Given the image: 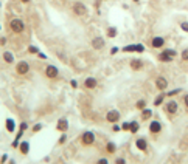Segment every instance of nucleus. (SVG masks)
Wrapping results in <instances>:
<instances>
[{
    "label": "nucleus",
    "instance_id": "nucleus-1",
    "mask_svg": "<svg viewBox=\"0 0 188 164\" xmlns=\"http://www.w3.org/2000/svg\"><path fill=\"white\" fill-rule=\"evenodd\" d=\"M9 28H11L12 33L19 34V33H22V31L25 30V23H23L20 19H12V20L9 22Z\"/></svg>",
    "mask_w": 188,
    "mask_h": 164
},
{
    "label": "nucleus",
    "instance_id": "nucleus-2",
    "mask_svg": "<svg viewBox=\"0 0 188 164\" xmlns=\"http://www.w3.org/2000/svg\"><path fill=\"white\" fill-rule=\"evenodd\" d=\"M176 51L174 50H165V51H162L159 54V61L160 62H171L174 57H176Z\"/></svg>",
    "mask_w": 188,
    "mask_h": 164
},
{
    "label": "nucleus",
    "instance_id": "nucleus-3",
    "mask_svg": "<svg viewBox=\"0 0 188 164\" xmlns=\"http://www.w3.org/2000/svg\"><path fill=\"white\" fill-rule=\"evenodd\" d=\"M16 71H17V74H20V76H23V74H26L30 71V65H28V62H25V61H20L17 65H16Z\"/></svg>",
    "mask_w": 188,
    "mask_h": 164
},
{
    "label": "nucleus",
    "instance_id": "nucleus-4",
    "mask_svg": "<svg viewBox=\"0 0 188 164\" xmlns=\"http://www.w3.org/2000/svg\"><path fill=\"white\" fill-rule=\"evenodd\" d=\"M81 143H83L84 146H92L93 143H95V133H92V132H86V133H83Z\"/></svg>",
    "mask_w": 188,
    "mask_h": 164
},
{
    "label": "nucleus",
    "instance_id": "nucleus-5",
    "mask_svg": "<svg viewBox=\"0 0 188 164\" xmlns=\"http://www.w3.org/2000/svg\"><path fill=\"white\" fill-rule=\"evenodd\" d=\"M72 8H73V12H75L76 16H84L86 12H87V8H86L81 2H75Z\"/></svg>",
    "mask_w": 188,
    "mask_h": 164
},
{
    "label": "nucleus",
    "instance_id": "nucleus-6",
    "mask_svg": "<svg viewBox=\"0 0 188 164\" xmlns=\"http://www.w3.org/2000/svg\"><path fill=\"white\" fill-rule=\"evenodd\" d=\"M45 74H47V77H50V79H56V77L59 76V70H58L55 65H48V67L45 68Z\"/></svg>",
    "mask_w": 188,
    "mask_h": 164
},
{
    "label": "nucleus",
    "instance_id": "nucleus-7",
    "mask_svg": "<svg viewBox=\"0 0 188 164\" xmlns=\"http://www.w3.org/2000/svg\"><path fill=\"white\" fill-rule=\"evenodd\" d=\"M106 121H107V122H112V124L118 122V121H120V112H117V110H111V112H107V115H106Z\"/></svg>",
    "mask_w": 188,
    "mask_h": 164
},
{
    "label": "nucleus",
    "instance_id": "nucleus-8",
    "mask_svg": "<svg viewBox=\"0 0 188 164\" xmlns=\"http://www.w3.org/2000/svg\"><path fill=\"white\" fill-rule=\"evenodd\" d=\"M177 108H179V105H177L176 101H169V102H166V105H165V110H166V113H169V115L177 113Z\"/></svg>",
    "mask_w": 188,
    "mask_h": 164
},
{
    "label": "nucleus",
    "instance_id": "nucleus-9",
    "mask_svg": "<svg viewBox=\"0 0 188 164\" xmlns=\"http://www.w3.org/2000/svg\"><path fill=\"white\" fill-rule=\"evenodd\" d=\"M125 53H131V51H137V53H143L145 51V47L142 44H137V45H126L123 48Z\"/></svg>",
    "mask_w": 188,
    "mask_h": 164
},
{
    "label": "nucleus",
    "instance_id": "nucleus-10",
    "mask_svg": "<svg viewBox=\"0 0 188 164\" xmlns=\"http://www.w3.org/2000/svg\"><path fill=\"white\" fill-rule=\"evenodd\" d=\"M56 129H58L59 132L65 133V132H67V129H69V121H67L65 118H61V119L58 121V126H56Z\"/></svg>",
    "mask_w": 188,
    "mask_h": 164
},
{
    "label": "nucleus",
    "instance_id": "nucleus-11",
    "mask_svg": "<svg viewBox=\"0 0 188 164\" xmlns=\"http://www.w3.org/2000/svg\"><path fill=\"white\" fill-rule=\"evenodd\" d=\"M165 45V39L163 37H152V40H151V47L152 48H162Z\"/></svg>",
    "mask_w": 188,
    "mask_h": 164
},
{
    "label": "nucleus",
    "instance_id": "nucleus-12",
    "mask_svg": "<svg viewBox=\"0 0 188 164\" xmlns=\"http://www.w3.org/2000/svg\"><path fill=\"white\" fill-rule=\"evenodd\" d=\"M92 47L95 50H101L104 47V39L103 37H93L92 39Z\"/></svg>",
    "mask_w": 188,
    "mask_h": 164
},
{
    "label": "nucleus",
    "instance_id": "nucleus-13",
    "mask_svg": "<svg viewBox=\"0 0 188 164\" xmlns=\"http://www.w3.org/2000/svg\"><path fill=\"white\" fill-rule=\"evenodd\" d=\"M156 87H157L159 90H165V88L168 87V80H166L165 77H157V79H156Z\"/></svg>",
    "mask_w": 188,
    "mask_h": 164
},
{
    "label": "nucleus",
    "instance_id": "nucleus-14",
    "mask_svg": "<svg viewBox=\"0 0 188 164\" xmlns=\"http://www.w3.org/2000/svg\"><path fill=\"white\" fill-rule=\"evenodd\" d=\"M160 130H162V124H160L159 121H152L149 124V132L151 133H160Z\"/></svg>",
    "mask_w": 188,
    "mask_h": 164
},
{
    "label": "nucleus",
    "instance_id": "nucleus-15",
    "mask_svg": "<svg viewBox=\"0 0 188 164\" xmlns=\"http://www.w3.org/2000/svg\"><path fill=\"white\" fill-rule=\"evenodd\" d=\"M131 68H132L134 71H138V70H142V68H143V62L140 59H132L131 61Z\"/></svg>",
    "mask_w": 188,
    "mask_h": 164
},
{
    "label": "nucleus",
    "instance_id": "nucleus-16",
    "mask_svg": "<svg viewBox=\"0 0 188 164\" xmlns=\"http://www.w3.org/2000/svg\"><path fill=\"white\" fill-rule=\"evenodd\" d=\"M97 84H98V82H97L95 77H87V79L84 80V87H86V88H95Z\"/></svg>",
    "mask_w": 188,
    "mask_h": 164
},
{
    "label": "nucleus",
    "instance_id": "nucleus-17",
    "mask_svg": "<svg viewBox=\"0 0 188 164\" xmlns=\"http://www.w3.org/2000/svg\"><path fill=\"white\" fill-rule=\"evenodd\" d=\"M19 150H20V153H22V155H26V153L30 152V143H28V141L20 143V144H19Z\"/></svg>",
    "mask_w": 188,
    "mask_h": 164
},
{
    "label": "nucleus",
    "instance_id": "nucleus-18",
    "mask_svg": "<svg viewBox=\"0 0 188 164\" xmlns=\"http://www.w3.org/2000/svg\"><path fill=\"white\" fill-rule=\"evenodd\" d=\"M135 146H137L138 150H142V152H145V150L148 149V143H146V139H143V138H138V139L135 141Z\"/></svg>",
    "mask_w": 188,
    "mask_h": 164
},
{
    "label": "nucleus",
    "instance_id": "nucleus-19",
    "mask_svg": "<svg viewBox=\"0 0 188 164\" xmlns=\"http://www.w3.org/2000/svg\"><path fill=\"white\" fill-rule=\"evenodd\" d=\"M6 130H8L9 133H12V132L16 130V122H14V119H11V118L6 119Z\"/></svg>",
    "mask_w": 188,
    "mask_h": 164
},
{
    "label": "nucleus",
    "instance_id": "nucleus-20",
    "mask_svg": "<svg viewBox=\"0 0 188 164\" xmlns=\"http://www.w3.org/2000/svg\"><path fill=\"white\" fill-rule=\"evenodd\" d=\"M3 61L6 64H12V62H14V56H12L11 51H3Z\"/></svg>",
    "mask_w": 188,
    "mask_h": 164
},
{
    "label": "nucleus",
    "instance_id": "nucleus-21",
    "mask_svg": "<svg viewBox=\"0 0 188 164\" xmlns=\"http://www.w3.org/2000/svg\"><path fill=\"white\" fill-rule=\"evenodd\" d=\"M152 116V112L149 110V108H143V112H142V119L146 121V119H149Z\"/></svg>",
    "mask_w": 188,
    "mask_h": 164
},
{
    "label": "nucleus",
    "instance_id": "nucleus-22",
    "mask_svg": "<svg viewBox=\"0 0 188 164\" xmlns=\"http://www.w3.org/2000/svg\"><path fill=\"white\" fill-rule=\"evenodd\" d=\"M129 132H131V133H137V132H138V122H137V121H132V122H131Z\"/></svg>",
    "mask_w": 188,
    "mask_h": 164
},
{
    "label": "nucleus",
    "instance_id": "nucleus-23",
    "mask_svg": "<svg viewBox=\"0 0 188 164\" xmlns=\"http://www.w3.org/2000/svg\"><path fill=\"white\" fill-rule=\"evenodd\" d=\"M106 150L109 153H115V150H117V146L114 144V143H107V146H106Z\"/></svg>",
    "mask_w": 188,
    "mask_h": 164
},
{
    "label": "nucleus",
    "instance_id": "nucleus-24",
    "mask_svg": "<svg viewBox=\"0 0 188 164\" xmlns=\"http://www.w3.org/2000/svg\"><path fill=\"white\" fill-rule=\"evenodd\" d=\"M117 36V28L111 26V28H107V37H115Z\"/></svg>",
    "mask_w": 188,
    "mask_h": 164
},
{
    "label": "nucleus",
    "instance_id": "nucleus-25",
    "mask_svg": "<svg viewBox=\"0 0 188 164\" xmlns=\"http://www.w3.org/2000/svg\"><path fill=\"white\" fill-rule=\"evenodd\" d=\"M163 99H165V94H160V96L154 101V105H160V104L163 102Z\"/></svg>",
    "mask_w": 188,
    "mask_h": 164
},
{
    "label": "nucleus",
    "instance_id": "nucleus-26",
    "mask_svg": "<svg viewBox=\"0 0 188 164\" xmlns=\"http://www.w3.org/2000/svg\"><path fill=\"white\" fill-rule=\"evenodd\" d=\"M28 51H30L31 54H37V53H39V50H37L36 47H33V45H31V47H28Z\"/></svg>",
    "mask_w": 188,
    "mask_h": 164
},
{
    "label": "nucleus",
    "instance_id": "nucleus-27",
    "mask_svg": "<svg viewBox=\"0 0 188 164\" xmlns=\"http://www.w3.org/2000/svg\"><path fill=\"white\" fill-rule=\"evenodd\" d=\"M145 105H146V102H145V101H138V102H137V108H140V110H143Z\"/></svg>",
    "mask_w": 188,
    "mask_h": 164
},
{
    "label": "nucleus",
    "instance_id": "nucleus-28",
    "mask_svg": "<svg viewBox=\"0 0 188 164\" xmlns=\"http://www.w3.org/2000/svg\"><path fill=\"white\" fill-rule=\"evenodd\" d=\"M180 28H182L183 31L188 33V22H182V23H180Z\"/></svg>",
    "mask_w": 188,
    "mask_h": 164
},
{
    "label": "nucleus",
    "instance_id": "nucleus-29",
    "mask_svg": "<svg viewBox=\"0 0 188 164\" xmlns=\"http://www.w3.org/2000/svg\"><path fill=\"white\" fill-rule=\"evenodd\" d=\"M182 59L183 61H188V50H183L182 51Z\"/></svg>",
    "mask_w": 188,
    "mask_h": 164
},
{
    "label": "nucleus",
    "instance_id": "nucleus-30",
    "mask_svg": "<svg viewBox=\"0 0 188 164\" xmlns=\"http://www.w3.org/2000/svg\"><path fill=\"white\" fill-rule=\"evenodd\" d=\"M97 164H109V161H107L106 158H100V159L97 161Z\"/></svg>",
    "mask_w": 188,
    "mask_h": 164
},
{
    "label": "nucleus",
    "instance_id": "nucleus-31",
    "mask_svg": "<svg viewBox=\"0 0 188 164\" xmlns=\"http://www.w3.org/2000/svg\"><path fill=\"white\" fill-rule=\"evenodd\" d=\"M39 130H42V124H36L33 127V132H39Z\"/></svg>",
    "mask_w": 188,
    "mask_h": 164
},
{
    "label": "nucleus",
    "instance_id": "nucleus-32",
    "mask_svg": "<svg viewBox=\"0 0 188 164\" xmlns=\"http://www.w3.org/2000/svg\"><path fill=\"white\" fill-rule=\"evenodd\" d=\"M115 164H126V161H125V158H117Z\"/></svg>",
    "mask_w": 188,
    "mask_h": 164
},
{
    "label": "nucleus",
    "instance_id": "nucleus-33",
    "mask_svg": "<svg viewBox=\"0 0 188 164\" xmlns=\"http://www.w3.org/2000/svg\"><path fill=\"white\" fill-rule=\"evenodd\" d=\"M177 93H180V90L177 88V90H173V91H169L168 93V96H174V94H177Z\"/></svg>",
    "mask_w": 188,
    "mask_h": 164
},
{
    "label": "nucleus",
    "instance_id": "nucleus-34",
    "mask_svg": "<svg viewBox=\"0 0 188 164\" xmlns=\"http://www.w3.org/2000/svg\"><path fill=\"white\" fill-rule=\"evenodd\" d=\"M129 126H131V122H125V124L121 126V129L123 130H129Z\"/></svg>",
    "mask_w": 188,
    "mask_h": 164
},
{
    "label": "nucleus",
    "instance_id": "nucleus-35",
    "mask_svg": "<svg viewBox=\"0 0 188 164\" xmlns=\"http://www.w3.org/2000/svg\"><path fill=\"white\" fill-rule=\"evenodd\" d=\"M65 139H67V136H65V133H62L61 139H59V144H64V143H65Z\"/></svg>",
    "mask_w": 188,
    "mask_h": 164
},
{
    "label": "nucleus",
    "instance_id": "nucleus-36",
    "mask_svg": "<svg viewBox=\"0 0 188 164\" xmlns=\"http://www.w3.org/2000/svg\"><path fill=\"white\" fill-rule=\"evenodd\" d=\"M26 127H28V124H26V122H22V124H20V129H22V130H26Z\"/></svg>",
    "mask_w": 188,
    "mask_h": 164
},
{
    "label": "nucleus",
    "instance_id": "nucleus-37",
    "mask_svg": "<svg viewBox=\"0 0 188 164\" xmlns=\"http://www.w3.org/2000/svg\"><path fill=\"white\" fill-rule=\"evenodd\" d=\"M5 44H6V39H5V37H0V45H2V47H3Z\"/></svg>",
    "mask_w": 188,
    "mask_h": 164
},
{
    "label": "nucleus",
    "instance_id": "nucleus-38",
    "mask_svg": "<svg viewBox=\"0 0 188 164\" xmlns=\"http://www.w3.org/2000/svg\"><path fill=\"white\" fill-rule=\"evenodd\" d=\"M117 51H118V48H117V47H114V48H112V50H111V54H115V53H117Z\"/></svg>",
    "mask_w": 188,
    "mask_h": 164
},
{
    "label": "nucleus",
    "instance_id": "nucleus-39",
    "mask_svg": "<svg viewBox=\"0 0 188 164\" xmlns=\"http://www.w3.org/2000/svg\"><path fill=\"white\" fill-rule=\"evenodd\" d=\"M70 84H72V87H73V88H76V85H78V84H76V80H75V79H73V80L70 82Z\"/></svg>",
    "mask_w": 188,
    "mask_h": 164
},
{
    "label": "nucleus",
    "instance_id": "nucleus-40",
    "mask_svg": "<svg viewBox=\"0 0 188 164\" xmlns=\"http://www.w3.org/2000/svg\"><path fill=\"white\" fill-rule=\"evenodd\" d=\"M183 101H185V105L188 107V94H186V96H185V99H183Z\"/></svg>",
    "mask_w": 188,
    "mask_h": 164
},
{
    "label": "nucleus",
    "instance_id": "nucleus-41",
    "mask_svg": "<svg viewBox=\"0 0 188 164\" xmlns=\"http://www.w3.org/2000/svg\"><path fill=\"white\" fill-rule=\"evenodd\" d=\"M118 130H120V127H118V126L115 124V126H114V132H118Z\"/></svg>",
    "mask_w": 188,
    "mask_h": 164
},
{
    "label": "nucleus",
    "instance_id": "nucleus-42",
    "mask_svg": "<svg viewBox=\"0 0 188 164\" xmlns=\"http://www.w3.org/2000/svg\"><path fill=\"white\" fill-rule=\"evenodd\" d=\"M20 2H22V3H28V2H30V0H20Z\"/></svg>",
    "mask_w": 188,
    "mask_h": 164
},
{
    "label": "nucleus",
    "instance_id": "nucleus-43",
    "mask_svg": "<svg viewBox=\"0 0 188 164\" xmlns=\"http://www.w3.org/2000/svg\"><path fill=\"white\" fill-rule=\"evenodd\" d=\"M134 2H138V0H134Z\"/></svg>",
    "mask_w": 188,
    "mask_h": 164
},
{
    "label": "nucleus",
    "instance_id": "nucleus-44",
    "mask_svg": "<svg viewBox=\"0 0 188 164\" xmlns=\"http://www.w3.org/2000/svg\"><path fill=\"white\" fill-rule=\"evenodd\" d=\"M0 30H2V25H0Z\"/></svg>",
    "mask_w": 188,
    "mask_h": 164
}]
</instances>
